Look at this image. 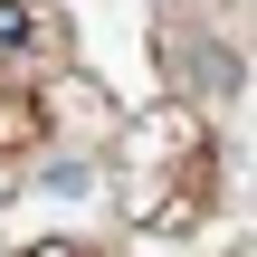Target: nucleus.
Returning a JSON list of instances; mask_svg holds the SVG:
<instances>
[{
  "mask_svg": "<svg viewBox=\"0 0 257 257\" xmlns=\"http://www.w3.org/2000/svg\"><path fill=\"white\" fill-rule=\"evenodd\" d=\"M191 134H200L191 114H153V124H134V134H124V219H181V210L162 200V191H172V172H162V162H172Z\"/></svg>",
  "mask_w": 257,
  "mask_h": 257,
  "instance_id": "nucleus-1",
  "label": "nucleus"
},
{
  "mask_svg": "<svg viewBox=\"0 0 257 257\" xmlns=\"http://www.w3.org/2000/svg\"><path fill=\"white\" fill-rule=\"evenodd\" d=\"M57 57H67V19H57V0H0V76L57 67Z\"/></svg>",
  "mask_w": 257,
  "mask_h": 257,
  "instance_id": "nucleus-2",
  "label": "nucleus"
},
{
  "mask_svg": "<svg viewBox=\"0 0 257 257\" xmlns=\"http://www.w3.org/2000/svg\"><path fill=\"white\" fill-rule=\"evenodd\" d=\"M172 67H181L191 86H238V57H219V48L191 38V29H172Z\"/></svg>",
  "mask_w": 257,
  "mask_h": 257,
  "instance_id": "nucleus-3",
  "label": "nucleus"
},
{
  "mask_svg": "<svg viewBox=\"0 0 257 257\" xmlns=\"http://www.w3.org/2000/svg\"><path fill=\"white\" fill-rule=\"evenodd\" d=\"M29 257H76V248H29Z\"/></svg>",
  "mask_w": 257,
  "mask_h": 257,
  "instance_id": "nucleus-4",
  "label": "nucleus"
}]
</instances>
